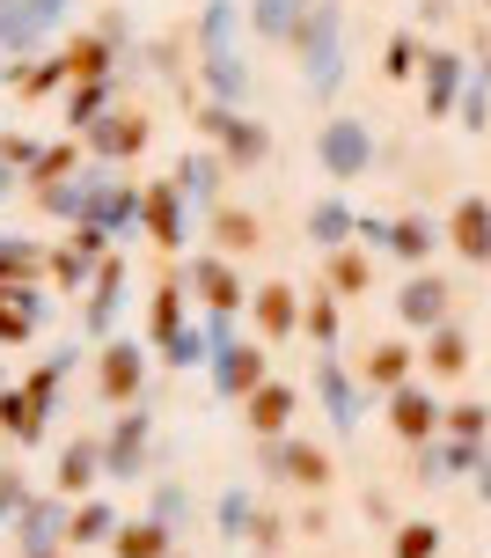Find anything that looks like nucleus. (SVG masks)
<instances>
[{"label": "nucleus", "instance_id": "f257e3e1", "mask_svg": "<svg viewBox=\"0 0 491 558\" xmlns=\"http://www.w3.org/2000/svg\"><path fill=\"white\" fill-rule=\"evenodd\" d=\"M66 23V0H0V45L8 59H37V45Z\"/></svg>", "mask_w": 491, "mask_h": 558}, {"label": "nucleus", "instance_id": "f03ea898", "mask_svg": "<svg viewBox=\"0 0 491 558\" xmlns=\"http://www.w3.org/2000/svg\"><path fill=\"white\" fill-rule=\"evenodd\" d=\"M82 221L103 228V235H125V228L139 221V192L118 184V177H103V169H88L82 177Z\"/></svg>", "mask_w": 491, "mask_h": 558}, {"label": "nucleus", "instance_id": "7ed1b4c3", "mask_svg": "<svg viewBox=\"0 0 491 558\" xmlns=\"http://www.w3.org/2000/svg\"><path fill=\"white\" fill-rule=\"evenodd\" d=\"M103 243H110L103 228L74 221V235H66V243H59V251H52V265H45V272H52V287H59V294H82L88 279H96V265H103V257H110Z\"/></svg>", "mask_w": 491, "mask_h": 558}, {"label": "nucleus", "instance_id": "20e7f679", "mask_svg": "<svg viewBox=\"0 0 491 558\" xmlns=\"http://www.w3.org/2000/svg\"><path fill=\"white\" fill-rule=\"evenodd\" d=\"M82 147L96 155V162H133L139 147H147V118L110 104L103 118H88V125H82Z\"/></svg>", "mask_w": 491, "mask_h": 558}, {"label": "nucleus", "instance_id": "39448f33", "mask_svg": "<svg viewBox=\"0 0 491 558\" xmlns=\"http://www.w3.org/2000/svg\"><path fill=\"white\" fill-rule=\"evenodd\" d=\"M228 29H235V8H228V0H213V8H206V23H198V45H206V82L235 104V96H243V66H235V52H228Z\"/></svg>", "mask_w": 491, "mask_h": 558}, {"label": "nucleus", "instance_id": "423d86ee", "mask_svg": "<svg viewBox=\"0 0 491 558\" xmlns=\"http://www.w3.org/2000/svg\"><path fill=\"white\" fill-rule=\"evenodd\" d=\"M139 375H147L139 338H110V345H103V367H96V390H103V404H139Z\"/></svg>", "mask_w": 491, "mask_h": 558}, {"label": "nucleus", "instance_id": "0eeeda50", "mask_svg": "<svg viewBox=\"0 0 491 558\" xmlns=\"http://www.w3.org/2000/svg\"><path fill=\"white\" fill-rule=\"evenodd\" d=\"M139 456H147V404H118V426L103 441V477H139Z\"/></svg>", "mask_w": 491, "mask_h": 558}, {"label": "nucleus", "instance_id": "6e6552de", "mask_svg": "<svg viewBox=\"0 0 491 558\" xmlns=\"http://www.w3.org/2000/svg\"><path fill=\"white\" fill-rule=\"evenodd\" d=\"M118 308H125V257H103L96 279H88V308H82V331L110 338L118 331Z\"/></svg>", "mask_w": 491, "mask_h": 558}, {"label": "nucleus", "instance_id": "1a4fd4ad", "mask_svg": "<svg viewBox=\"0 0 491 558\" xmlns=\"http://www.w3.org/2000/svg\"><path fill=\"white\" fill-rule=\"evenodd\" d=\"M139 221H147V235H155L162 251H184V192H176V177L139 192Z\"/></svg>", "mask_w": 491, "mask_h": 558}, {"label": "nucleus", "instance_id": "9d476101", "mask_svg": "<svg viewBox=\"0 0 491 558\" xmlns=\"http://www.w3.org/2000/svg\"><path fill=\"white\" fill-rule=\"evenodd\" d=\"M96 485H103V441L82 434V441L59 448V493H66V500H88Z\"/></svg>", "mask_w": 491, "mask_h": 558}, {"label": "nucleus", "instance_id": "9b49d317", "mask_svg": "<svg viewBox=\"0 0 491 558\" xmlns=\"http://www.w3.org/2000/svg\"><path fill=\"white\" fill-rule=\"evenodd\" d=\"M198 133L228 140V155H235V162H257V155H265V133H257L249 118H235L228 104H206V111H198Z\"/></svg>", "mask_w": 491, "mask_h": 558}, {"label": "nucleus", "instance_id": "f8f14e48", "mask_svg": "<svg viewBox=\"0 0 491 558\" xmlns=\"http://www.w3.org/2000/svg\"><path fill=\"white\" fill-rule=\"evenodd\" d=\"M15 536H23V551H52L66 536V493L59 500H23L15 507Z\"/></svg>", "mask_w": 491, "mask_h": 558}, {"label": "nucleus", "instance_id": "ddd939ff", "mask_svg": "<svg viewBox=\"0 0 491 558\" xmlns=\"http://www.w3.org/2000/svg\"><path fill=\"white\" fill-rule=\"evenodd\" d=\"M184 287H192V294H198L206 308H228V316L243 308V279L228 272V257H198L192 272H184Z\"/></svg>", "mask_w": 491, "mask_h": 558}, {"label": "nucleus", "instance_id": "4468645a", "mask_svg": "<svg viewBox=\"0 0 491 558\" xmlns=\"http://www.w3.org/2000/svg\"><path fill=\"white\" fill-rule=\"evenodd\" d=\"M213 383H220V397H249L257 383H265V353H257V345H220Z\"/></svg>", "mask_w": 491, "mask_h": 558}, {"label": "nucleus", "instance_id": "2eb2a0df", "mask_svg": "<svg viewBox=\"0 0 491 558\" xmlns=\"http://www.w3.org/2000/svg\"><path fill=\"white\" fill-rule=\"evenodd\" d=\"M37 324H45V302H37V287H0V345H23Z\"/></svg>", "mask_w": 491, "mask_h": 558}, {"label": "nucleus", "instance_id": "dca6fc26", "mask_svg": "<svg viewBox=\"0 0 491 558\" xmlns=\"http://www.w3.org/2000/svg\"><path fill=\"white\" fill-rule=\"evenodd\" d=\"M447 235H455V251H463V257L484 265V257H491V198H463L455 221H447Z\"/></svg>", "mask_w": 491, "mask_h": 558}, {"label": "nucleus", "instance_id": "f3484780", "mask_svg": "<svg viewBox=\"0 0 491 558\" xmlns=\"http://www.w3.org/2000/svg\"><path fill=\"white\" fill-rule=\"evenodd\" d=\"M110 52H118V45H110L103 29H82V37H74V45H66V82H103L110 74Z\"/></svg>", "mask_w": 491, "mask_h": 558}, {"label": "nucleus", "instance_id": "a211bd4d", "mask_svg": "<svg viewBox=\"0 0 491 558\" xmlns=\"http://www.w3.org/2000/svg\"><path fill=\"white\" fill-rule=\"evenodd\" d=\"M243 412H249V426H257V434H279V426H286V418H294V390H286V383H272V375H265V383H257V390L243 397Z\"/></svg>", "mask_w": 491, "mask_h": 558}, {"label": "nucleus", "instance_id": "6ab92c4d", "mask_svg": "<svg viewBox=\"0 0 491 558\" xmlns=\"http://www.w3.org/2000/svg\"><path fill=\"white\" fill-rule=\"evenodd\" d=\"M184 324H192V316H184V279H162V287H155V308H147V345H169Z\"/></svg>", "mask_w": 491, "mask_h": 558}, {"label": "nucleus", "instance_id": "aec40b11", "mask_svg": "<svg viewBox=\"0 0 491 558\" xmlns=\"http://www.w3.org/2000/svg\"><path fill=\"white\" fill-rule=\"evenodd\" d=\"M52 265L45 243H23V235H0V287H29V279Z\"/></svg>", "mask_w": 491, "mask_h": 558}, {"label": "nucleus", "instance_id": "412c9836", "mask_svg": "<svg viewBox=\"0 0 491 558\" xmlns=\"http://www.w3.org/2000/svg\"><path fill=\"white\" fill-rule=\"evenodd\" d=\"M0 434L29 448L37 434H45V404H37L29 390H0Z\"/></svg>", "mask_w": 491, "mask_h": 558}, {"label": "nucleus", "instance_id": "4be33fe9", "mask_svg": "<svg viewBox=\"0 0 491 558\" xmlns=\"http://www.w3.org/2000/svg\"><path fill=\"white\" fill-rule=\"evenodd\" d=\"M389 426L404 434V441H426L440 426V412H433V397L426 390H396V404H389Z\"/></svg>", "mask_w": 491, "mask_h": 558}, {"label": "nucleus", "instance_id": "5701e85b", "mask_svg": "<svg viewBox=\"0 0 491 558\" xmlns=\"http://www.w3.org/2000/svg\"><path fill=\"white\" fill-rule=\"evenodd\" d=\"M110 551L118 558H169V522H118Z\"/></svg>", "mask_w": 491, "mask_h": 558}, {"label": "nucleus", "instance_id": "b1692460", "mask_svg": "<svg viewBox=\"0 0 491 558\" xmlns=\"http://www.w3.org/2000/svg\"><path fill=\"white\" fill-rule=\"evenodd\" d=\"M103 536H118V507L110 500H82L66 514V544H103Z\"/></svg>", "mask_w": 491, "mask_h": 558}, {"label": "nucleus", "instance_id": "393cba45", "mask_svg": "<svg viewBox=\"0 0 491 558\" xmlns=\"http://www.w3.org/2000/svg\"><path fill=\"white\" fill-rule=\"evenodd\" d=\"M52 88H66V59H15V96H23V104H45V96H52Z\"/></svg>", "mask_w": 491, "mask_h": 558}, {"label": "nucleus", "instance_id": "a878e982", "mask_svg": "<svg viewBox=\"0 0 491 558\" xmlns=\"http://www.w3.org/2000/svg\"><path fill=\"white\" fill-rule=\"evenodd\" d=\"M404 375H410V345L404 338H382V345L367 353V383H375V390H404Z\"/></svg>", "mask_w": 491, "mask_h": 558}, {"label": "nucleus", "instance_id": "bb28decb", "mask_svg": "<svg viewBox=\"0 0 491 558\" xmlns=\"http://www.w3.org/2000/svg\"><path fill=\"white\" fill-rule=\"evenodd\" d=\"M213 243H220L228 257L257 251V214H243V206H213Z\"/></svg>", "mask_w": 491, "mask_h": 558}, {"label": "nucleus", "instance_id": "cd10ccee", "mask_svg": "<svg viewBox=\"0 0 491 558\" xmlns=\"http://www.w3.org/2000/svg\"><path fill=\"white\" fill-rule=\"evenodd\" d=\"M294 324H300L294 287H265V294H257V331H265V338H286Z\"/></svg>", "mask_w": 491, "mask_h": 558}, {"label": "nucleus", "instance_id": "c85d7f7f", "mask_svg": "<svg viewBox=\"0 0 491 558\" xmlns=\"http://www.w3.org/2000/svg\"><path fill=\"white\" fill-rule=\"evenodd\" d=\"M74 169H82V147L66 140V147H45V155L29 162V177H23V184H29V192H45V184H66Z\"/></svg>", "mask_w": 491, "mask_h": 558}, {"label": "nucleus", "instance_id": "c756f323", "mask_svg": "<svg viewBox=\"0 0 491 558\" xmlns=\"http://www.w3.org/2000/svg\"><path fill=\"white\" fill-rule=\"evenodd\" d=\"M272 463H279V471H286V477H294V485H323V477H330V456H323V448H308V441L279 448Z\"/></svg>", "mask_w": 491, "mask_h": 558}, {"label": "nucleus", "instance_id": "7c9ffc66", "mask_svg": "<svg viewBox=\"0 0 491 558\" xmlns=\"http://www.w3.org/2000/svg\"><path fill=\"white\" fill-rule=\"evenodd\" d=\"M176 192L198 198V206H213V192H220V162H213V155H184V169H176Z\"/></svg>", "mask_w": 491, "mask_h": 558}, {"label": "nucleus", "instance_id": "2f4dec72", "mask_svg": "<svg viewBox=\"0 0 491 558\" xmlns=\"http://www.w3.org/2000/svg\"><path fill=\"white\" fill-rule=\"evenodd\" d=\"M66 88H74V96H66V125H74V133H82L88 118L110 111V74H103V82H66Z\"/></svg>", "mask_w": 491, "mask_h": 558}, {"label": "nucleus", "instance_id": "473e14b6", "mask_svg": "<svg viewBox=\"0 0 491 558\" xmlns=\"http://www.w3.org/2000/svg\"><path fill=\"white\" fill-rule=\"evenodd\" d=\"M440 308H447V287H440V279H410L404 287V316L410 324H440Z\"/></svg>", "mask_w": 491, "mask_h": 558}, {"label": "nucleus", "instance_id": "72a5a7b5", "mask_svg": "<svg viewBox=\"0 0 491 558\" xmlns=\"http://www.w3.org/2000/svg\"><path fill=\"white\" fill-rule=\"evenodd\" d=\"M162 361H169V367H198V361H213V338L184 324V331H176V338L162 345Z\"/></svg>", "mask_w": 491, "mask_h": 558}, {"label": "nucleus", "instance_id": "f704fd0d", "mask_svg": "<svg viewBox=\"0 0 491 558\" xmlns=\"http://www.w3.org/2000/svg\"><path fill=\"white\" fill-rule=\"evenodd\" d=\"M74 361H82V353H52V361L37 367V375H29L23 390L37 397V404H45V412H52V397H59V383H66V367H74Z\"/></svg>", "mask_w": 491, "mask_h": 558}, {"label": "nucleus", "instance_id": "c9c22d12", "mask_svg": "<svg viewBox=\"0 0 491 558\" xmlns=\"http://www.w3.org/2000/svg\"><path fill=\"white\" fill-rule=\"evenodd\" d=\"M426 367H433V375H463V367H469V345H463V331H440L433 345H426Z\"/></svg>", "mask_w": 491, "mask_h": 558}, {"label": "nucleus", "instance_id": "e433bc0d", "mask_svg": "<svg viewBox=\"0 0 491 558\" xmlns=\"http://www.w3.org/2000/svg\"><path fill=\"white\" fill-rule=\"evenodd\" d=\"M323 155H330V169H337V177H353V169H359V155H367V147H359V133H353V125H337V133L323 140Z\"/></svg>", "mask_w": 491, "mask_h": 558}, {"label": "nucleus", "instance_id": "4c0bfd02", "mask_svg": "<svg viewBox=\"0 0 491 558\" xmlns=\"http://www.w3.org/2000/svg\"><path fill=\"white\" fill-rule=\"evenodd\" d=\"M440 551V530L433 522H410L404 536H396V558H433Z\"/></svg>", "mask_w": 491, "mask_h": 558}, {"label": "nucleus", "instance_id": "58836bf2", "mask_svg": "<svg viewBox=\"0 0 491 558\" xmlns=\"http://www.w3.org/2000/svg\"><path fill=\"white\" fill-rule=\"evenodd\" d=\"M330 279H337L345 294H359V287H367V257H359V251H337V257H330Z\"/></svg>", "mask_w": 491, "mask_h": 558}, {"label": "nucleus", "instance_id": "ea45409f", "mask_svg": "<svg viewBox=\"0 0 491 558\" xmlns=\"http://www.w3.org/2000/svg\"><path fill=\"white\" fill-rule=\"evenodd\" d=\"M300 324H308V331H316V345H330V338H337V308H330L323 294H316V302L300 308Z\"/></svg>", "mask_w": 491, "mask_h": 558}, {"label": "nucleus", "instance_id": "a19ab883", "mask_svg": "<svg viewBox=\"0 0 491 558\" xmlns=\"http://www.w3.org/2000/svg\"><path fill=\"white\" fill-rule=\"evenodd\" d=\"M447 426L469 441V434H484V426H491V412H484V404H463V412H447Z\"/></svg>", "mask_w": 491, "mask_h": 558}, {"label": "nucleus", "instance_id": "79ce46f5", "mask_svg": "<svg viewBox=\"0 0 491 558\" xmlns=\"http://www.w3.org/2000/svg\"><path fill=\"white\" fill-rule=\"evenodd\" d=\"M29 493H23V477L15 471H0V522H15V507H23Z\"/></svg>", "mask_w": 491, "mask_h": 558}, {"label": "nucleus", "instance_id": "37998d69", "mask_svg": "<svg viewBox=\"0 0 491 558\" xmlns=\"http://www.w3.org/2000/svg\"><path fill=\"white\" fill-rule=\"evenodd\" d=\"M330 74H337V66H330V15H316V82L330 88Z\"/></svg>", "mask_w": 491, "mask_h": 558}, {"label": "nucleus", "instance_id": "c03bdc74", "mask_svg": "<svg viewBox=\"0 0 491 558\" xmlns=\"http://www.w3.org/2000/svg\"><path fill=\"white\" fill-rule=\"evenodd\" d=\"M294 23V0H257V29H286Z\"/></svg>", "mask_w": 491, "mask_h": 558}, {"label": "nucleus", "instance_id": "a18cd8bd", "mask_svg": "<svg viewBox=\"0 0 491 558\" xmlns=\"http://www.w3.org/2000/svg\"><path fill=\"white\" fill-rule=\"evenodd\" d=\"M447 88H455V59H433V74H426V96L447 104Z\"/></svg>", "mask_w": 491, "mask_h": 558}, {"label": "nucleus", "instance_id": "49530a36", "mask_svg": "<svg viewBox=\"0 0 491 558\" xmlns=\"http://www.w3.org/2000/svg\"><path fill=\"white\" fill-rule=\"evenodd\" d=\"M396 251H404V257H426V221H404V228H396Z\"/></svg>", "mask_w": 491, "mask_h": 558}, {"label": "nucleus", "instance_id": "de8ad7c7", "mask_svg": "<svg viewBox=\"0 0 491 558\" xmlns=\"http://www.w3.org/2000/svg\"><path fill=\"white\" fill-rule=\"evenodd\" d=\"M176 514H184V493L162 485V493H155V522H176Z\"/></svg>", "mask_w": 491, "mask_h": 558}, {"label": "nucleus", "instance_id": "09e8293b", "mask_svg": "<svg viewBox=\"0 0 491 558\" xmlns=\"http://www.w3.org/2000/svg\"><path fill=\"white\" fill-rule=\"evenodd\" d=\"M29 558H59V551H29Z\"/></svg>", "mask_w": 491, "mask_h": 558}, {"label": "nucleus", "instance_id": "8fccbe9b", "mask_svg": "<svg viewBox=\"0 0 491 558\" xmlns=\"http://www.w3.org/2000/svg\"><path fill=\"white\" fill-rule=\"evenodd\" d=\"M169 558H176V551H169Z\"/></svg>", "mask_w": 491, "mask_h": 558}]
</instances>
